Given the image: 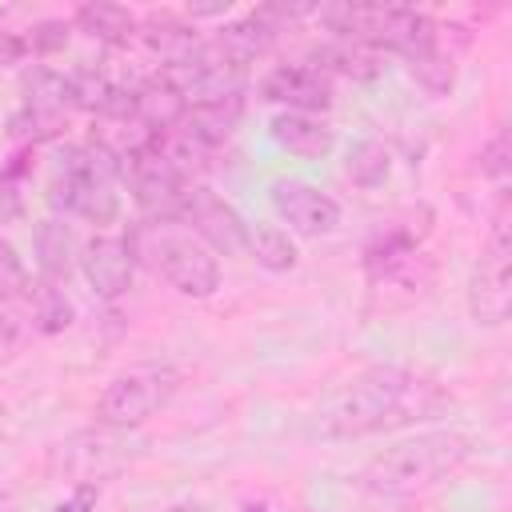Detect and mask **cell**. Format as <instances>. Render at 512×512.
<instances>
[{
    "mask_svg": "<svg viewBox=\"0 0 512 512\" xmlns=\"http://www.w3.org/2000/svg\"><path fill=\"white\" fill-rule=\"evenodd\" d=\"M116 180H120V156L108 144L72 148L52 180V204L92 224H112L120 212Z\"/></svg>",
    "mask_w": 512,
    "mask_h": 512,
    "instance_id": "277c9868",
    "label": "cell"
},
{
    "mask_svg": "<svg viewBox=\"0 0 512 512\" xmlns=\"http://www.w3.org/2000/svg\"><path fill=\"white\" fill-rule=\"evenodd\" d=\"M0 512H16V496L0 488Z\"/></svg>",
    "mask_w": 512,
    "mask_h": 512,
    "instance_id": "83f0119b",
    "label": "cell"
},
{
    "mask_svg": "<svg viewBox=\"0 0 512 512\" xmlns=\"http://www.w3.org/2000/svg\"><path fill=\"white\" fill-rule=\"evenodd\" d=\"M272 208L300 236H328L340 224V204L324 188L304 184V180H276L272 184Z\"/></svg>",
    "mask_w": 512,
    "mask_h": 512,
    "instance_id": "ba28073f",
    "label": "cell"
},
{
    "mask_svg": "<svg viewBox=\"0 0 512 512\" xmlns=\"http://www.w3.org/2000/svg\"><path fill=\"white\" fill-rule=\"evenodd\" d=\"M28 52H32V48H28V36H24V32L0 28V68H4V64H20Z\"/></svg>",
    "mask_w": 512,
    "mask_h": 512,
    "instance_id": "d4e9b609",
    "label": "cell"
},
{
    "mask_svg": "<svg viewBox=\"0 0 512 512\" xmlns=\"http://www.w3.org/2000/svg\"><path fill=\"white\" fill-rule=\"evenodd\" d=\"M508 260H512V240H508V208L492 216L484 256L476 260L468 276V312L484 328H500L508 320Z\"/></svg>",
    "mask_w": 512,
    "mask_h": 512,
    "instance_id": "8992f818",
    "label": "cell"
},
{
    "mask_svg": "<svg viewBox=\"0 0 512 512\" xmlns=\"http://www.w3.org/2000/svg\"><path fill=\"white\" fill-rule=\"evenodd\" d=\"M508 160H512V144H508V132H496V136L484 144V152H480V172H484L488 180L504 184V180H508Z\"/></svg>",
    "mask_w": 512,
    "mask_h": 512,
    "instance_id": "603a6c76",
    "label": "cell"
},
{
    "mask_svg": "<svg viewBox=\"0 0 512 512\" xmlns=\"http://www.w3.org/2000/svg\"><path fill=\"white\" fill-rule=\"evenodd\" d=\"M168 512H212L208 504H176V508H168Z\"/></svg>",
    "mask_w": 512,
    "mask_h": 512,
    "instance_id": "f1b7e54d",
    "label": "cell"
},
{
    "mask_svg": "<svg viewBox=\"0 0 512 512\" xmlns=\"http://www.w3.org/2000/svg\"><path fill=\"white\" fill-rule=\"evenodd\" d=\"M236 120H240V100H220V104H196V108H184V116H180L176 128H180L196 148L212 152L216 144H224V140L232 136Z\"/></svg>",
    "mask_w": 512,
    "mask_h": 512,
    "instance_id": "2e32d148",
    "label": "cell"
},
{
    "mask_svg": "<svg viewBox=\"0 0 512 512\" xmlns=\"http://www.w3.org/2000/svg\"><path fill=\"white\" fill-rule=\"evenodd\" d=\"M476 440L468 432L456 428H428V432H412L388 448H380L368 464H364V484L372 492H412V488H428L436 480H444L448 472H456L468 456H472Z\"/></svg>",
    "mask_w": 512,
    "mask_h": 512,
    "instance_id": "7a4b0ae2",
    "label": "cell"
},
{
    "mask_svg": "<svg viewBox=\"0 0 512 512\" xmlns=\"http://www.w3.org/2000/svg\"><path fill=\"white\" fill-rule=\"evenodd\" d=\"M268 132H272V140H276L284 152H292V156H300V160H316V156H324V152L332 148V128H328L324 116L276 112L272 124H268Z\"/></svg>",
    "mask_w": 512,
    "mask_h": 512,
    "instance_id": "7c38bea8",
    "label": "cell"
},
{
    "mask_svg": "<svg viewBox=\"0 0 512 512\" xmlns=\"http://www.w3.org/2000/svg\"><path fill=\"white\" fill-rule=\"evenodd\" d=\"M136 36L144 40V48L152 52V56H160L164 64H176V60H188L204 40L196 36V24H188V20H180V16H148V20H140V28H136Z\"/></svg>",
    "mask_w": 512,
    "mask_h": 512,
    "instance_id": "5bb4252c",
    "label": "cell"
},
{
    "mask_svg": "<svg viewBox=\"0 0 512 512\" xmlns=\"http://www.w3.org/2000/svg\"><path fill=\"white\" fill-rule=\"evenodd\" d=\"M96 496H100L96 484H76L72 496H68L64 504H56V512H92V508H96Z\"/></svg>",
    "mask_w": 512,
    "mask_h": 512,
    "instance_id": "484cf974",
    "label": "cell"
},
{
    "mask_svg": "<svg viewBox=\"0 0 512 512\" xmlns=\"http://www.w3.org/2000/svg\"><path fill=\"white\" fill-rule=\"evenodd\" d=\"M220 12H228V4H188V16L196 20V16H220Z\"/></svg>",
    "mask_w": 512,
    "mask_h": 512,
    "instance_id": "4316f807",
    "label": "cell"
},
{
    "mask_svg": "<svg viewBox=\"0 0 512 512\" xmlns=\"http://www.w3.org/2000/svg\"><path fill=\"white\" fill-rule=\"evenodd\" d=\"M80 272L88 280V288L100 296V300H120L128 288H132V252H128V240L120 236H96L80 248Z\"/></svg>",
    "mask_w": 512,
    "mask_h": 512,
    "instance_id": "8fae6325",
    "label": "cell"
},
{
    "mask_svg": "<svg viewBox=\"0 0 512 512\" xmlns=\"http://www.w3.org/2000/svg\"><path fill=\"white\" fill-rule=\"evenodd\" d=\"M32 276L24 256L0 236V304H16V300H32Z\"/></svg>",
    "mask_w": 512,
    "mask_h": 512,
    "instance_id": "44dd1931",
    "label": "cell"
},
{
    "mask_svg": "<svg viewBox=\"0 0 512 512\" xmlns=\"http://www.w3.org/2000/svg\"><path fill=\"white\" fill-rule=\"evenodd\" d=\"M404 68H408V76H412L428 96H444V92H452V84H456V60H452V52L440 48V36H436L432 44L416 48L412 56H404Z\"/></svg>",
    "mask_w": 512,
    "mask_h": 512,
    "instance_id": "d6986e66",
    "label": "cell"
},
{
    "mask_svg": "<svg viewBox=\"0 0 512 512\" xmlns=\"http://www.w3.org/2000/svg\"><path fill=\"white\" fill-rule=\"evenodd\" d=\"M116 428H104V432H76L68 436L56 456H52V468H60L64 476H72L76 484H100L104 476L120 472L128 452L120 448V440L112 436Z\"/></svg>",
    "mask_w": 512,
    "mask_h": 512,
    "instance_id": "9c48e42d",
    "label": "cell"
},
{
    "mask_svg": "<svg viewBox=\"0 0 512 512\" xmlns=\"http://www.w3.org/2000/svg\"><path fill=\"white\" fill-rule=\"evenodd\" d=\"M244 512H268V508H264V504H248Z\"/></svg>",
    "mask_w": 512,
    "mask_h": 512,
    "instance_id": "f546056e",
    "label": "cell"
},
{
    "mask_svg": "<svg viewBox=\"0 0 512 512\" xmlns=\"http://www.w3.org/2000/svg\"><path fill=\"white\" fill-rule=\"evenodd\" d=\"M32 248H36V268L44 276V284H64L68 272L76 268L80 252H76V236L64 220H40L32 232Z\"/></svg>",
    "mask_w": 512,
    "mask_h": 512,
    "instance_id": "4fadbf2b",
    "label": "cell"
},
{
    "mask_svg": "<svg viewBox=\"0 0 512 512\" xmlns=\"http://www.w3.org/2000/svg\"><path fill=\"white\" fill-rule=\"evenodd\" d=\"M76 28L88 32L92 40L108 44V48H120V44H132V40H136L140 20H136L124 4L92 0V4H80V8H76Z\"/></svg>",
    "mask_w": 512,
    "mask_h": 512,
    "instance_id": "e0dca14e",
    "label": "cell"
},
{
    "mask_svg": "<svg viewBox=\"0 0 512 512\" xmlns=\"http://www.w3.org/2000/svg\"><path fill=\"white\" fill-rule=\"evenodd\" d=\"M176 216L188 224V232L212 256H240V252H248V224H244V216L224 196H216L212 188L188 184L180 204H176Z\"/></svg>",
    "mask_w": 512,
    "mask_h": 512,
    "instance_id": "52a82bcc",
    "label": "cell"
},
{
    "mask_svg": "<svg viewBox=\"0 0 512 512\" xmlns=\"http://www.w3.org/2000/svg\"><path fill=\"white\" fill-rule=\"evenodd\" d=\"M132 260L148 264L164 284H172L180 296L204 300L220 288V260L176 220H144L128 236Z\"/></svg>",
    "mask_w": 512,
    "mask_h": 512,
    "instance_id": "3957f363",
    "label": "cell"
},
{
    "mask_svg": "<svg viewBox=\"0 0 512 512\" xmlns=\"http://www.w3.org/2000/svg\"><path fill=\"white\" fill-rule=\"evenodd\" d=\"M32 308H36V328L40 332H64L72 324V300L56 284H40L32 292Z\"/></svg>",
    "mask_w": 512,
    "mask_h": 512,
    "instance_id": "7402d4cb",
    "label": "cell"
},
{
    "mask_svg": "<svg viewBox=\"0 0 512 512\" xmlns=\"http://www.w3.org/2000/svg\"><path fill=\"white\" fill-rule=\"evenodd\" d=\"M0 428H4V408H0Z\"/></svg>",
    "mask_w": 512,
    "mask_h": 512,
    "instance_id": "4dcf8cb0",
    "label": "cell"
},
{
    "mask_svg": "<svg viewBox=\"0 0 512 512\" xmlns=\"http://www.w3.org/2000/svg\"><path fill=\"white\" fill-rule=\"evenodd\" d=\"M68 44V24L64 20H44V24H36L32 32H28V48L32 52H56V48H64Z\"/></svg>",
    "mask_w": 512,
    "mask_h": 512,
    "instance_id": "cb8c5ba5",
    "label": "cell"
},
{
    "mask_svg": "<svg viewBox=\"0 0 512 512\" xmlns=\"http://www.w3.org/2000/svg\"><path fill=\"white\" fill-rule=\"evenodd\" d=\"M344 172H348V180H352L356 188H380V184L388 180V172H392V152H388V144H380V140H360V144H352V148H348V160H344Z\"/></svg>",
    "mask_w": 512,
    "mask_h": 512,
    "instance_id": "ffe728a7",
    "label": "cell"
},
{
    "mask_svg": "<svg viewBox=\"0 0 512 512\" xmlns=\"http://www.w3.org/2000/svg\"><path fill=\"white\" fill-rule=\"evenodd\" d=\"M180 388V372L172 364H132L116 372L96 396V420L116 432H132L148 424Z\"/></svg>",
    "mask_w": 512,
    "mask_h": 512,
    "instance_id": "5b68a950",
    "label": "cell"
},
{
    "mask_svg": "<svg viewBox=\"0 0 512 512\" xmlns=\"http://www.w3.org/2000/svg\"><path fill=\"white\" fill-rule=\"evenodd\" d=\"M452 408V396L432 380L400 364H380L360 372L348 388L324 400L312 416V432L320 440H360L372 432L436 420Z\"/></svg>",
    "mask_w": 512,
    "mask_h": 512,
    "instance_id": "6da1fadb",
    "label": "cell"
},
{
    "mask_svg": "<svg viewBox=\"0 0 512 512\" xmlns=\"http://www.w3.org/2000/svg\"><path fill=\"white\" fill-rule=\"evenodd\" d=\"M312 68H320L324 76H344V80H372V76H380V68H384V52L380 48H372V44H360V40H332V44H324V48H316V64Z\"/></svg>",
    "mask_w": 512,
    "mask_h": 512,
    "instance_id": "9a60e30c",
    "label": "cell"
},
{
    "mask_svg": "<svg viewBox=\"0 0 512 512\" xmlns=\"http://www.w3.org/2000/svg\"><path fill=\"white\" fill-rule=\"evenodd\" d=\"M248 252L260 268L268 272H292L300 252H296V240L288 236V228L280 224H268V220H256L248 224Z\"/></svg>",
    "mask_w": 512,
    "mask_h": 512,
    "instance_id": "ac0fdd59",
    "label": "cell"
},
{
    "mask_svg": "<svg viewBox=\"0 0 512 512\" xmlns=\"http://www.w3.org/2000/svg\"><path fill=\"white\" fill-rule=\"evenodd\" d=\"M260 96L280 104L284 112H308L320 116L332 104V80L312 64H276L260 80Z\"/></svg>",
    "mask_w": 512,
    "mask_h": 512,
    "instance_id": "30bf717a",
    "label": "cell"
}]
</instances>
